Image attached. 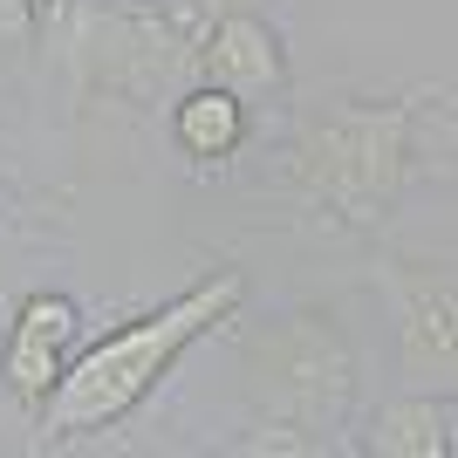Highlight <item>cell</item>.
<instances>
[{"label":"cell","mask_w":458,"mask_h":458,"mask_svg":"<svg viewBox=\"0 0 458 458\" xmlns=\"http://www.w3.org/2000/svg\"><path fill=\"white\" fill-rule=\"evenodd\" d=\"M240 294H247V281L233 267H219L212 281L185 287L178 301H165V308H151V315H137V322L110 328L103 343H89L76 363L55 377V390L41 397V438L69 445V438H82V431H110L116 418H131L137 403L172 377L178 356H185L212 322H226L233 308H240Z\"/></svg>","instance_id":"cell-1"},{"label":"cell","mask_w":458,"mask_h":458,"mask_svg":"<svg viewBox=\"0 0 458 458\" xmlns=\"http://www.w3.org/2000/svg\"><path fill=\"white\" fill-rule=\"evenodd\" d=\"M418 103H335L294 137V191L343 226H377L403 199Z\"/></svg>","instance_id":"cell-2"},{"label":"cell","mask_w":458,"mask_h":458,"mask_svg":"<svg viewBox=\"0 0 458 458\" xmlns=\"http://www.w3.org/2000/svg\"><path fill=\"white\" fill-rule=\"evenodd\" d=\"M247 390L260 418L294 424L301 438L328 445V431L356 397V356L328 315H287L247 343Z\"/></svg>","instance_id":"cell-3"},{"label":"cell","mask_w":458,"mask_h":458,"mask_svg":"<svg viewBox=\"0 0 458 458\" xmlns=\"http://www.w3.org/2000/svg\"><path fill=\"white\" fill-rule=\"evenodd\" d=\"M62 48L76 55L82 89L123 96V103L178 96L191 76H199V41H191L172 14H157V7H131V0H110V7L76 0Z\"/></svg>","instance_id":"cell-4"},{"label":"cell","mask_w":458,"mask_h":458,"mask_svg":"<svg viewBox=\"0 0 458 458\" xmlns=\"http://www.w3.org/2000/svg\"><path fill=\"white\" fill-rule=\"evenodd\" d=\"M390 301H397V356L403 377L418 383H452L458 363V287L452 267H390Z\"/></svg>","instance_id":"cell-5"},{"label":"cell","mask_w":458,"mask_h":458,"mask_svg":"<svg viewBox=\"0 0 458 458\" xmlns=\"http://www.w3.org/2000/svg\"><path fill=\"white\" fill-rule=\"evenodd\" d=\"M76 301L69 294H28L21 301V315L7 322V349H0V377H7V390H14L21 403H35L55 390V377L69 369V343H76Z\"/></svg>","instance_id":"cell-6"},{"label":"cell","mask_w":458,"mask_h":458,"mask_svg":"<svg viewBox=\"0 0 458 458\" xmlns=\"http://www.w3.org/2000/svg\"><path fill=\"white\" fill-rule=\"evenodd\" d=\"M199 82L240 96V103H253V96H281V89H287L281 35H274V28L253 14V7L219 14L206 35H199Z\"/></svg>","instance_id":"cell-7"},{"label":"cell","mask_w":458,"mask_h":458,"mask_svg":"<svg viewBox=\"0 0 458 458\" xmlns=\"http://www.w3.org/2000/svg\"><path fill=\"white\" fill-rule=\"evenodd\" d=\"M363 452L369 458H452L458 452V403H452V390L383 403L377 418H369V431H363Z\"/></svg>","instance_id":"cell-8"},{"label":"cell","mask_w":458,"mask_h":458,"mask_svg":"<svg viewBox=\"0 0 458 458\" xmlns=\"http://www.w3.org/2000/svg\"><path fill=\"white\" fill-rule=\"evenodd\" d=\"M172 137L191 157H233L247 144V103L226 96V89H212V82L178 89L172 96Z\"/></svg>","instance_id":"cell-9"},{"label":"cell","mask_w":458,"mask_h":458,"mask_svg":"<svg viewBox=\"0 0 458 458\" xmlns=\"http://www.w3.org/2000/svg\"><path fill=\"white\" fill-rule=\"evenodd\" d=\"M240 7H253V0H165V14H172L191 41L206 35V28H212L219 14H240Z\"/></svg>","instance_id":"cell-10"},{"label":"cell","mask_w":458,"mask_h":458,"mask_svg":"<svg viewBox=\"0 0 458 458\" xmlns=\"http://www.w3.org/2000/svg\"><path fill=\"white\" fill-rule=\"evenodd\" d=\"M7 212H21V191H7V185H0V219H7Z\"/></svg>","instance_id":"cell-11"}]
</instances>
